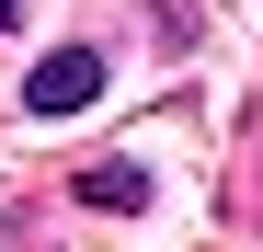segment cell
I'll use <instances>...</instances> for the list:
<instances>
[{
    "label": "cell",
    "mask_w": 263,
    "mask_h": 252,
    "mask_svg": "<svg viewBox=\"0 0 263 252\" xmlns=\"http://www.w3.org/2000/svg\"><path fill=\"white\" fill-rule=\"evenodd\" d=\"M0 23H23V0H0Z\"/></svg>",
    "instance_id": "3"
},
{
    "label": "cell",
    "mask_w": 263,
    "mask_h": 252,
    "mask_svg": "<svg viewBox=\"0 0 263 252\" xmlns=\"http://www.w3.org/2000/svg\"><path fill=\"white\" fill-rule=\"evenodd\" d=\"M92 92H103V58H92V46H58V58H34V80H23V103H34V115H80Z\"/></svg>",
    "instance_id": "1"
},
{
    "label": "cell",
    "mask_w": 263,
    "mask_h": 252,
    "mask_svg": "<svg viewBox=\"0 0 263 252\" xmlns=\"http://www.w3.org/2000/svg\"><path fill=\"white\" fill-rule=\"evenodd\" d=\"M80 206H115L126 218V206H149V172L138 160H92V172H80Z\"/></svg>",
    "instance_id": "2"
}]
</instances>
